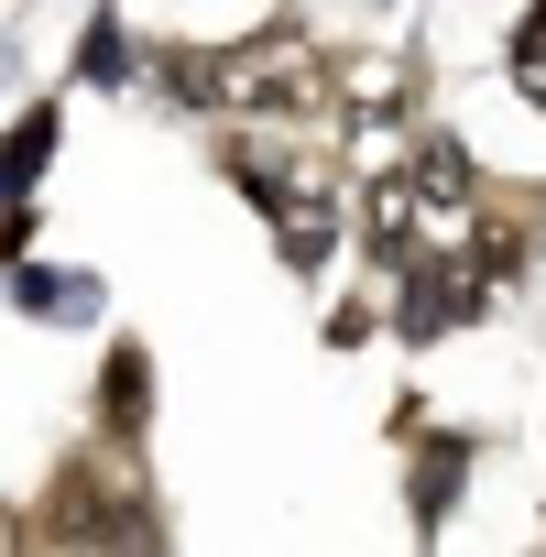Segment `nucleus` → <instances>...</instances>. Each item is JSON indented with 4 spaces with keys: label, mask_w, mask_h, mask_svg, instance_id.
Here are the masks:
<instances>
[{
    "label": "nucleus",
    "mask_w": 546,
    "mask_h": 557,
    "mask_svg": "<svg viewBox=\"0 0 546 557\" xmlns=\"http://www.w3.org/2000/svg\"><path fill=\"white\" fill-rule=\"evenodd\" d=\"M296 88H307L296 23H262V34H240L229 55H208V110H285Z\"/></svg>",
    "instance_id": "nucleus-1"
},
{
    "label": "nucleus",
    "mask_w": 546,
    "mask_h": 557,
    "mask_svg": "<svg viewBox=\"0 0 546 557\" xmlns=\"http://www.w3.org/2000/svg\"><path fill=\"white\" fill-rule=\"evenodd\" d=\"M12 307L45 318V329H77V318H99L110 296H99V273H34V262H12Z\"/></svg>",
    "instance_id": "nucleus-2"
},
{
    "label": "nucleus",
    "mask_w": 546,
    "mask_h": 557,
    "mask_svg": "<svg viewBox=\"0 0 546 557\" xmlns=\"http://www.w3.org/2000/svg\"><path fill=\"white\" fill-rule=\"evenodd\" d=\"M470 437H437V448H415V535H437V513L459 503V481H470Z\"/></svg>",
    "instance_id": "nucleus-3"
},
{
    "label": "nucleus",
    "mask_w": 546,
    "mask_h": 557,
    "mask_svg": "<svg viewBox=\"0 0 546 557\" xmlns=\"http://www.w3.org/2000/svg\"><path fill=\"white\" fill-rule=\"evenodd\" d=\"M45 153H55V110H23L12 132H0V208H12V197H34Z\"/></svg>",
    "instance_id": "nucleus-4"
},
{
    "label": "nucleus",
    "mask_w": 546,
    "mask_h": 557,
    "mask_svg": "<svg viewBox=\"0 0 546 557\" xmlns=\"http://www.w3.org/2000/svg\"><path fill=\"white\" fill-rule=\"evenodd\" d=\"M142 416H153V361L142 350H110V426L142 437Z\"/></svg>",
    "instance_id": "nucleus-5"
},
{
    "label": "nucleus",
    "mask_w": 546,
    "mask_h": 557,
    "mask_svg": "<svg viewBox=\"0 0 546 557\" xmlns=\"http://www.w3.org/2000/svg\"><path fill=\"white\" fill-rule=\"evenodd\" d=\"M77 77H88V88H121V77H132V45H121V23H110V12L77 34Z\"/></svg>",
    "instance_id": "nucleus-6"
}]
</instances>
